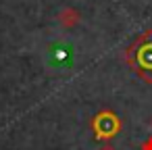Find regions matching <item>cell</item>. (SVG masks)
Instances as JSON below:
<instances>
[{
    "label": "cell",
    "mask_w": 152,
    "mask_h": 150,
    "mask_svg": "<svg viewBox=\"0 0 152 150\" xmlns=\"http://www.w3.org/2000/svg\"><path fill=\"white\" fill-rule=\"evenodd\" d=\"M127 63L146 83H152V31H146L127 50Z\"/></svg>",
    "instance_id": "cell-1"
},
{
    "label": "cell",
    "mask_w": 152,
    "mask_h": 150,
    "mask_svg": "<svg viewBox=\"0 0 152 150\" xmlns=\"http://www.w3.org/2000/svg\"><path fill=\"white\" fill-rule=\"evenodd\" d=\"M92 129H94L98 140H110V138H115L119 133L121 121L113 110H102L92 119Z\"/></svg>",
    "instance_id": "cell-2"
},
{
    "label": "cell",
    "mask_w": 152,
    "mask_h": 150,
    "mask_svg": "<svg viewBox=\"0 0 152 150\" xmlns=\"http://www.w3.org/2000/svg\"><path fill=\"white\" fill-rule=\"evenodd\" d=\"M79 21H81V13L77 9H73V7H67V9H63L58 13V23L65 29H73L75 25H79Z\"/></svg>",
    "instance_id": "cell-3"
},
{
    "label": "cell",
    "mask_w": 152,
    "mask_h": 150,
    "mask_svg": "<svg viewBox=\"0 0 152 150\" xmlns=\"http://www.w3.org/2000/svg\"><path fill=\"white\" fill-rule=\"evenodd\" d=\"M50 63L56 67H69L71 65V48H67V46L50 48Z\"/></svg>",
    "instance_id": "cell-4"
},
{
    "label": "cell",
    "mask_w": 152,
    "mask_h": 150,
    "mask_svg": "<svg viewBox=\"0 0 152 150\" xmlns=\"http://www.w3.org/2000/svg\"><path fill=\"white\" fill-rule=\"evenodd\" d=\"M140 148H142V150H152V135H150V138H148V140H146Z\"/></svg>",
    "instance_id": "cell-5"
},
{
    "label": "cell",
    "mask_w": 152,
    "mask_h": 150,
    "mask_svg": "<svg viewBox=\"0 0 152 150\" xmlns=\"http://www.w3.org/2000/svg\"><path fill=\"white\" fill-rule=\"evenodd\" d=\"M102 150H115V148H110V146H104V148H102Z\"/></svg>",
    "instance_id": "cell-6"
}]
</instances>
